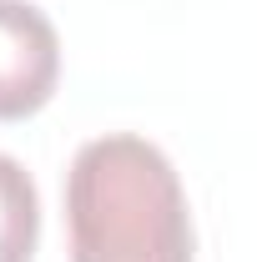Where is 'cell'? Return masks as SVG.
Here are the masks:
<instances>
[{"mask_svg":"<svg viewBox=\"0 0 257 262\" xmlns=\"http://www.w3.org/2000/svg\"><path fill=\"white\" fill-rule=\"evenodd\" d=\"M71 262H192L197 232L177 166L157 141L111 131L66 171Z\"/></svg>","mask_w":257,"mask_h":262,"instance_id":"cell-1","label":"cell"},{"mask_svg":"<svg viewBox=\"0 0 257 262\" xmlns=\"http://www.w3.org/2000/svg\"><path fill=\"white\" fill-rule=\"evenodd\" d=\"M61 35L26 0H0V121H26L56 96Z\"/></svg>","mask_w":257,"mask_h":262,"instance_id":"cell-2","label":"cell"},{"mask_svg":"<svg viewBox=\"0 0 257 262\" xmlns=\"http://www.w3.org/2000/svg\"><path fill=\"white\" fill-rule=\"evenodd\" d=\"M40 247V192L31 171L0 151V262H31Z\"/></svg>","mask_w":257,"mask_h":262,"instance_id":"cell-3","label":"cell"}]
</instances>
